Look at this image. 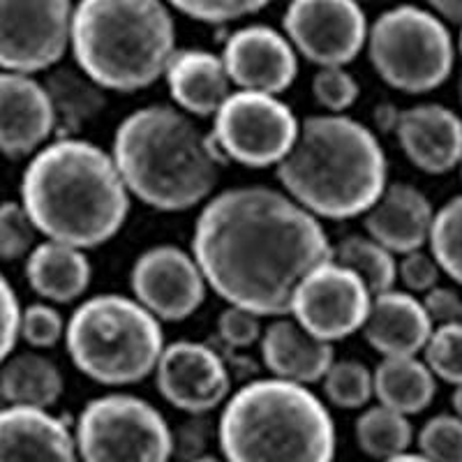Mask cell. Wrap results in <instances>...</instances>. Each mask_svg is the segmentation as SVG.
Returning <instances> with one entry per match:
<instances>
[{"label": "cell", "instance_id": "cell-11", "mask_svg": "<svg viewBox=\"0 0 462 462\" xmlns=\"http://www.w3.org/2000/svg\"><path fill=\"white\" fill-rule=\"evenodd\" d=\"M72 0H0V69L40 74L69 51Z\"/></svg>", "mask_w": 462, "mask_h": 462}, {"label": "cell", "instance_id": "cell-8", "mask_svg": "<svg viewBox=\"0 0 462 462\" xmlns=\"http://www.w3.org/2000/svg\"><path fill=\"white\" fill-rule=\"evenodd\" d=\"M370 65L389 88L426 95L447 84L456 65V44L444 19L419 5H395L368 28Z\"/></svg>", "mask_w": 462, "mask_h": 462}, {"label": "cell", "instance_id": "cell-47", "mask_svg": "<svg viewBox=\"0 0 462 462\" xmlns=\"http://www.w3.org/2000/svg\"><path fill=\"white\" fill-rule=\"evenodd\" d=\"M457 51H460L462 56V26H460V35H457Z\"/></svg>", "mask_w": 462, "mask_h": 462}, {"label": "cell", "instance_id": "cell-46", "mask_svg": "<svg viewBox=\"0 0 462 462\" xmlns=\"http://www.w3.org/2000/svg\"><path fill=\"white\" fill-rule=\"evenodd\" d=\"M7 407V400H5V393H3V389H0V411L5 410Z\"/></svg>", "mask_w": 462, "mask_h": 462}, {"label": "cell", "instance_id": "cell-35", "mask_svg": "<svg viewBox=\"0 0 462 462\" xmlns=\"http://www.w3.org/2000/svg\"><path fill=\"white\" fill-rule=\"evenodd\" d=\"M419 453L430 462H462V419L437 414L416 435Z\"/></svg>", "mask_w": 462, "mask_h": 462}, {"label": "cell", "instance_id": "cell-3", "mask_svg": "<svg viewBox=\"0 0 462 462\" xmlns=\"http://www.w3.org/2000/svg\"><path fill=\"white\" fill-rule=\"evenodd\" d=\"M109 152L132 199L160 213L204 206L226 164L210 132L173 105L127 114L114 130Z\"/></svg>", "mask_w": 462, "mask_h": 462}, {"label": "cell", "instance_id": "cell-13", "mask_svg": "<svg viewBox=\"0 0 462 462\" xmlns=\"http://www.w3.org/2000/svg\"><path fill=\"white\" fill-rule=\"evenodd\" d=\"M368 16L361 0H289L282 32L308 63L346 68L368 42Z\"/></svg>", "mask_w": 462, "mask_h": 462}, {"label": "cell", "instance_id": "cell-41", "mask_svg": "<svg viewBox=\"0 0 462 462\" xmlns=\"http://www.w3.org/2000/svg\"><path fill=\"white\" fill-rule=\"evenodd\" d=\"M420 303L426 308L432 326H447L462 321V296L453 287L437 284V287L423 294Z\"/></svg>", "mask_w": 462, "mask_h": 462}, {"label": "cell", "instance_id": "cell-44", "mask_svg": "<svg viewBox=\"0 0 462 462\" xmlns=\"http://www.w3.org/2000/svg\"><path fill=\"white\" fill-rule=\"evenodd\" d=\"M451 404H453V411H456L457 419H462V383H457L456 391H453Z\"/></svg>", "mask_w": 462, "mask_h": 462}, {"label": "cell", "instance_id": "cell-28", "mask_svg": "<svg viewBox=\"0 0 462 462\" xmlns=\"http://www.w3.org/2000/svg\"><path fill=\"white\" fill-rule=\"evenodd\" d=\"M354 437L365 456L383 462L398 453L410 451L416 435L410 416L383 407V404H374V407H365L358 414L356 423H354Z\"/></svg>", "mask_w": 462, "mask_h": 462}, {"label": "cell", "instance_id": "cell-14", "mask_svg": "<svg viewBox=\"0 0 462 462\" xmlns=\"http://www.w3.org/2000/svg\"><path fill=\"white\" fill-rule=\"evenodd\" d=\"M132 296L160 321L176 324L199 312L208 282L192 250L173 243L146 247L130 268Z\"/></svg>", "mask_w": 462, "mask_h": 462}, {"label": "cell", "instance_id": "cell-48", "mask_svg": "<svg viewBox=\"0 0 462 462\" xmlns=\"http://www.w3.org/2000/svg\"><path fill=\"white\" fill-rule=\"evenodd\" d=\"M457 95H460V105H462V74H460V81H457Z\"/></svg>", "mask_w": 462, "mask_h": 462}, {"label": "cell", "instance_id": "cell-10", "mask_svg": "<svg viewBox=\"0 0 462 462\" xmlns=\"http://www.w3.org/2000/svg\"><path fill=\"white\" fill-rule=\"evenodd\" d=\"M300 121L280 95L234 90L213 116L210 137L226 162L278 167L299 137Z\"/></svg>", "mask_w": 462, "mask_h": 462}, {"label": "cell", "instance_id": "cell-42", "mask_svg": "<svg viewBox=\"0 0 462 462\" xmlns=\"http://www.w3.org/2000/svg\"><path fill=\"white\" fill-rule=\"evenodd\" d=\"M428 5L439 19L462 26V0H428Z\"/></svg>", "mask_w": 462, "mask_h": 462}, {"label": "cell", "instance_id": "cell-36", "mask_svg": "<svg viewBox=\"0 0 462 462\" xmlns=\"http://www.w3.org/2000/svg\"><path fill=\"white\" fill-rule=\"evenodd\" d=\"M361 88L346 68H317L312 77V97L324 114H346L356 105Z\"/></svg>", "mask_w": 462, "mask_h": 462}, {"label": "cell", "instance_id": "cell-38", "mask_svg": "<svg viewBox=\"0 0 462 462\" xmlns=\"http://www.w3.org/2000/svg\"><path fill=\"white\" fill-rule=\"evenodd\" d=\"M263 317L236 305H226L217 317V337L231 349H250L259 345L263 333Z\"/></svg>", "mask_w": 462, "mask_h": 462}, {"label": "cell", "instance_id": "cell-12", "mask_svg": "<svg viewBox=\"0 0 462 462\" xmlns=\"http://www.w3.org/2000/svg\"><path fill=\"white\" fill-rule=\"evenodd\" d=\"M370 303L368 284L331 257L300 280L289 303V317L319 340L336 345L363 331Z\"/></svg>", "mask_w": 462, "mask_h": 462}, {"label": "cell", "instance_id": "cell-30", "mask_svg": "<svg viewBox=\"0 0 462 462\" xmlns=\"http://www.w3.org/2000/svg\"><path fill=\"white\" fill-rule=\"evenodd\" d=\"M321 386L326 402L337 410H365L374 398L373 370L356 358H336L326 370Z\"/></svg>", "mask_w": 462, "mask_h": 462}, {"label": "cell", "instance_id": "cell-33", "mask_svg": "<svg viewBox=\"0 0 462 462\" xmlns=\"http://www.w3.org/2000/svg\"><path fill=\"white\" fill-rule=\"evenodd\" d=\"M420 354L437 379L451 386L462 383V321L435 326Z\"/></svg>", "mask_w": 462, "mask_h": 462}, {"label": "cell", "instance_id": "cell-5", "mask_svg": "<svg viewBox=\"0 0 462 462\" xmlns=\"http://www.w3.org/2000/svg\"><path fill=\"white\" fill-rule=\"evenodd\" d=\"M217 444L226 462H333L336 423L310 386L253 379L222 404Z\"/></svg>", "mask_w": 462, "mask_h": 462}, {"label": "cell", "instance_id": "cell-16", "mask_svg": "<svg viewBox=\"0 0 462 462\" xmlns=\"http://www.w3.org/2000/svg\"><path fill=\"white\" fill-rule=\"evenodd\" d=\"M222 63L236 90L282 95L299 77V53L282 31L250 23L226 37Z\"/></svg>", "mask_w": 462, "mask_h": 462}, {"label": "cell", "instance_id": "cell-50", "mask_svg": "<svg viewBox=\"0 0 462 462\" xmlns=\"http://www.w3.org/2000/svg\"><path fill=\"white\" fill-rule=\"evenodd\" d=\"M361 3H363V0H361Z\"/></svg>", "mask_w": 462, "mask_h": 462}, {"label": "cell", "instance_id": "cell-20", "mask_svg": "<svg viewBox=\"0 0 462 462\" xmlns=\"http://www.w3.org/2000/svg\"><path fill=\"white\" fill-rule=\"evenodd\" d=\"M259 354L271 377L312 386L336 361V345L305 331L294 317L280 315L263 326Z\"/></svg>", "mask_w": 462, "mask_h": 462}, {"label": "cell", "instance_id": "cell-17", "mask_svg": "<svg viewBox=\"0 0 462 462\" xmlns=\"http://www.w3.org/2000/svg\"><path fill=\"white\" fill-rule=\"evenodd\" d=\"M58 137V118L44 81L0 69V155L32 158Z\"/></svg>", "mask_w": 462, "mask_h": 462}, {"label": "cell", "instance_id": "cell-32", "mask_svg": "<svg viewBox=\"0 0 462 462\" xmlns=\"http://www.w3.org/2000/svg\"><path fill=\"white\" fill-rule=\"evenodd\" d=\"M65 331H68V319L58 305L47 303V300H32L26 308H22L19 337L37 352H47L65 342Z\"/></svg>", "mask_w": 462, "mask_h": 462}, {"label": "cell", "instance_id": "cell-7", "mask_svg": "<svg viewBox=\"0 0 462 462\" xmlns=\"http://www.w3.org/2000/svg\"><path fill=\"white\" fill-rule=\"evenodd\" d=\"M162 321L134 296L97 294L81 300L68 317L65 349L90 382L123 389L152 377L162 356Z\"/></svg>", "mask_w": 462, "mask_h": 462}, {"label": "cell", "instance_id": "cell-9", "mask_svg": "<svg viewBox=\"0 0 462 462\" xmlns=\"http://www.w3.org/2000/svg\"><path fill=\"white\" fill-rule=\"evenodd\" d=\"M81 462H169L173 432L162 411L132 393L90 400L74 420Z\"/></svg>", "mask_w": 462, "mask_h": 462}, {"label": "cell", "instance_id": "cell-40", "mask_svg": "<svg viewBox=\"0 0 462 462\" xmlns=\"http://www.w3.org/2000/svg\"><path fill=\"white\" fill-rule=\"evenodd\" d=\"M19 321H22V303L12 282L0 271V365L14 354L19 340Z\"/></svg>", "mask_w": 462, "mask_h": 462}, {"label": "cell", "instance_id": "cell-31", "mask_svg": "<svg viewBox=\"0 0 462 462\" xmlns=\"http://www.w3.org/2000/svg\"><path fill=\"white\" fill-rule=\"evenodd\" d=\"M428 250L439 263L441 273L462 284V195L435 210Z\"/></svg>", "mask_w": 462, "mask_h": 462}, {"label": "cell", "instance_id": "cell-39", "mask_svg": "<svg viewBox=\"0 0 462 462\" xmlns=\"http://www.w3.org/2000/svg\"><path fill=\"white\" fill-rule=\"evenodd\" d=\"M441 268L430 254V250L420 247V250H411L407 254H400L398 262V282L402 284L404 291H410L414 296H423L430 291L432 287L439 284Z\"/></svg>", "mask_w": 462, "mask_h": 462}, {"label": "cell", "instance_id": "cell-23", "mask_svg": "<svg viewBox=\"0 0 462 462\" xmlns=\"http://www.w3.org/2000/svg\"><path fill=\"white\" fill-rule=\"evenodd\" d=\"M162 79L171 105L192 118H213L234 93L220 53L199 47L176 49Z\"/></svg>", "mask_w": 462, "mask_h": 462}, {"label": "cell", "instance_id": "cell-21", "mask_svg": "<svg viewBox=\"0 0 462 462\" xmlns=\"http://www.w3.org/2000/svg\"><path fill=\"white\" fill-rule=\"evenodd\" d=\"M432 220L435 208L416 185L389 183L363 216V229L400 257L428 245Z\"/></svg>", "mask_w": 462, "mask_h": 462}, {"label": "cell", "instance_id": "cell-1", "mask_svg": "<svg viewBox=\"0 0 462 462\" xmlns=\"http://www.w3.org/2000/svg\"><path fill=\"white\" fill-rule=\"evenodd\" d=\"M189 250L210 291L263 319L289 315L300 280L333 257L319 217L268 185L216 192L197 216Z\"/></svg>", "mask_w": 462, "mask_h": 462}, {"label": "cell", "instance_id": "cell-45", "mask_svg": "<svg viewBox=\"0 0 462 462\" xmlns=\"http://www.w3.org/2000/svg\"><path fill=\"white\" fill-rule=\"evenodd\" d=\"M189 462H226L225 457H216V456H210V453H204V456H197L195 460H189Z\"/></svg>", "mask_w": 462, "mask_h": 462}, {"label": "cell", "instance_id": "cell-26", "mask_svg": "<svg viewBox=\"0 0 462 462\" xmlns=\"http://www.w3.org/2000/svg\"><path fill=\"white\" fill-rule=\"evenodd\" d=\"M0 389L7 404L51 410L65 391V377L56 361L32 352L12 354L0 365Z\"/></svg>", "mask_w": 462, "mask_h": 462}, {"label": "cell", "instance_id": "cell-43", "mask_svg": "<svg viewBox=\"0 0 462 462\" xmlns=\"http://www.w3.org/2000/svg\"><path fill=\"white\" fill-rule=\"evenodd\" d=\"M383 462H430V460H428L426 456H420V453L404 451V453H398V456L389 457V460H383Z\"/></svg>", "mask_w": 462, "mask_h": 462}, {"label": "cell", "instance_id": "cell-19", "mask_svg": "<svg viewBox=\"0 0 462 462\" xmlns=\"http://www.w3.org/2000/svg\"><path fill=\"white\" fill-rule=\"evenodd\" d=\"M0 462H81L74 428L49 410L7 404L0 411Z\"/></svg>", "mask_w": 462, "mask_h": 462}, {"label": "cell", "instance_id": "cell-18", "mask_svg": "<svg viewBox=\"0 0 462 462\" xmlns=\"http://www.w3.org/2000/svg\"><path fill=\"white\" fill-rule=\"evenodd\" d=\"M395 137L411 167L430 176L457 169L462 160V118L447 105L420 102L398 114Z\"/></svg>", "mask_w": 462, "mask_h": 462}, {"label": "cell", "instance_id": "cell-22", "mask_svg": "<svg viewBox=\"0 0 462 462\" xmlns=\"http://www.w3.org/2000/svg\"><path fill=\"white\" fill-rule=\"evenodd\" d=\"M432 328L435 326L419 296L393 287L373 296L361 333L382 358L419 356L430 340Z\"/></svg>", "mask_w": 462, "mask_h": 462}, {"label": "cell", "instance_id": "cell-34", "mask_svg": "<svg viewBox=\"0 0 462 462\" xmlns=\"http://www.w3.org/2000/svg\"><path fill=\"white\" fill-rule=\"evenodd\" d=\"M35 222L22 201H0V262H19L37 245Z\"/></svg>", "mask_w": 462, "mask_h": 462}, {"label": "cell", "instance_id": "cell-4", "mask_svg": "<svg viewBox=\"0 0 462 462\" xmlns=\"http://www.w3.org/2000/svg\"><path fill=\"white\" fill-rule=\"evenodd\" d=\"M280 189L312 216L342 222L363 217L389 185V160L379 137L346 114H315L275 167Z\"/></svg>", "mask_w": 462, "mask_h": 462}, {"label": "cell", "instance_id": "cell-49", "mask_svg": "<svg viewBox=\"0 0 462 462\" xmlns=\"http://www.w3.org/2000/svg\"><path fill=\"white\" fill-rule=\"evenodd\" d=\"M457 169H460V179H462V160H460V164H457Z\"/></svg>", "mask_w": 462, "mask_h": 462}, {"label": "cell", "instance_id": "cell-25", "mask_svg": "<svg viewBox=\"0 0 462 462\" xmlns=\"http://www.w3.org/2000/svg\"><path fill=\"white\" fill-rule=\"evenodd\" d=\"M374 398L404 416L426 411L437 393V377L419 356H386L373 370Z\"/></svg>", "mask_w": 462, "mask_h": 462}, {"label": "cell", "instance_id": "cell-2", "mask_svg": "<svg viewBox=\"0 0 462 462\" xmlns=\"http://www.w3.org/2000/svg\"><path fill=\"white\" fill-rule=\"evenodd\" d=\"M19 201L44 238L81 250L118 236L132 208L111 152L81 137H56L28 158Z\"/></svg>", "mask_w": 462, "mask_h": 462}, {"label": "cell", "instance_id": "cell-29", "mask_svg": "<svg viewBox=\"0 0 462 462\" xmlns=\"http://www.w3.org/2000/svg\"><path fill=\"white\" fill-rule=\"evenodd\" d=\"M333 259L358 275L374 294L389 291L398 282V257L370 238L368 234H349L333 245Z\"/></svg>", "mask_w": 462, "mask_h": 462}, {"label": "cell", "instance_id": "cell-15", "mask_svg": "<svg viewBox=\"0 0 462 462\" xmlns=\"http://www.w3.org/2000/svg\"><path fill=\"white\" fill-rule=\"evenodd\" d=\"M152 377L164 402L189 416L210 414L231 395L225 358L206 342L176 340L167 345Z\"/></svg>", "mask_w": 462, "mask_h": 462}, {"label": "cell", "instance_id": "cell-27", "mask_svg": "<svg viewBox=\"0 0 462 462\" xmlns=\"http://www.w3.org/2000/svg\"><path fill=\"white\" fill-rule=\"evenodd\" d=\"M44 86L56 109L58 137H77L86 123H93L106 109V90L77 65L51 68Z\"/></svg>", "mask_w": 462, "mask_h": 462}, {"label": "cell", "instance_id": "cell-37", "mask_svg": "<svg viewBox=\"0 0 462 462\" xmlns=\"http://www.w3.org/2000/svg\"><path fill=\"white\" fill-rule=\"evenodd\" d=\"M179 14L201 23H231L257 14L273 0H164Z\"/></svg>", "mask_w": 462, "mask_h": 462}, {"label": "cell", "instance_id": "cell-24", "mask_svg": "<svg viewBox=\"0 0 462 462\" xmlns=\"http://www.w3.org/2000/svg\"><path fill=\"white\" fill-rule=\"evenodd\" d=\"M28 287L40 300L53 305L79 303L93 282V263L81 247L44 238L26 257Z\"/></svg>", "mask_w": 462, "mask_h": 462}, {"label": "cell", "instance_id": "cell-6", "mask_svg": "<svg viewBox=\"0 0 462 462\" xmlns=\"http://www.w3.org/2000/svg\"><path fill=\"white\" fill-rule=\"evenodd\" d=\"M176 49V22L164 0H79L74 5V65L106 93H139L158 84Z\"/></svg>", "mask_w": 462, "mask_h": 462}]
</instances>
